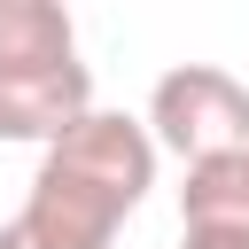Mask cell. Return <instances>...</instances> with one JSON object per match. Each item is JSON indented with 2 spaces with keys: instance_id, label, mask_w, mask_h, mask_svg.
<instances>
[{
  "instance_id": "obj_1",
  "label": "cell",
  "mask_w": 249,
  "mask_h": 249,
  "mask_svg": "<svg viewBox=\"0 0 249 249\" xmlns=\"http://www.w3.org/2000/svg\"><path fill=\"white\" fill-rule=\"evenodd\" d=\"M148 187H156L148 124L124 117V109H86L39 156V179H31V202H23L16 233L31 249H109Z\"/></svg>"
},
{
  "instance_id": "obj_2",
  "label": "cell",
  "mask_w": 249,
  "mask_h": 249,
  "mask_svg": "<svg viewBox=\"0 0 249 249\" xmlns=\"http://www.w3.org/2000/svg\"><path fill=\"white\" fill-rule=\"evenodd\" d=\"M148 140L187 156V163H210L226 148L249 140V86L218 62H179L156 78L148 93Z\"/></svg>"
},
{
  "instance_id": "obj_3",
  "label": "cell",
  "mask_w": 249,
  "mask_h": 249,
  "mask_svg": "<svg viewBox=\"0 0 249 249\" xmlns=\"http://www.w3.org/2000/svg\"><path fill=\"white\" fill-rule=\"evenodd\" d=\"M86 109H93V70L78 54L70 62H8L0 70V140L54 148Z\"/></svg>"
},
{
  "instance_id": "obj_4",
  "label": "cell",
  "mask_w": 249,
  "mask_h": 249,
  "mask_svg": "<svg viewBox=\"0 0 249 249\" xmlns=\"http://www.w3.org/2000/svg\"><path fill=\"white\" fill-rule=\"evenodd\" d=\"M78 23L54 0H0V70L8 62H70Z\"/></svg>"
},
{
  "instance_id": "obj_5",
  "label": "cell",
  "mask_w": 249,
  "mask_h": 249,
  "mask_svg": "<svg viewBox=\"0 0 249 249\" xmlns=\"http://www.w3.org/2000/svg\"><path fill=\"white\" fill-rule=\"evenodd\" d=\"M179 249H249V233H241V226H187Z\"/></svg>"
},
{
  "instance_id": "obj_6",
  "label": "cell",
  "mask_w": 249,
  "mask_h": 249,
  "mask_svg": "<svg viewBox=\"0 0 249 249\" xmlns=\"http://www.w3.org/2000/svg\"><path fill=\"white\" fill-rule=\"evenodd\" d=\"M0 249H31V241H23V233H16V218H8V226H0Z\"/></svg>"
},
{
  "instance_id": "obj_7",
  "label": "cell",
  "mask_w": 249,
  "mask_h": 249,
  "mask_svg": "<svg viewBox=\"0 0 249 249\" xmlns=\"http://www.w3.org/2000/svg\"><path fill=\"white\" fill-rule=\"evenodd\" d=\"M233 156H241V171H249V140H241V148H233Z\"/></svg>"
}]
</instances>
